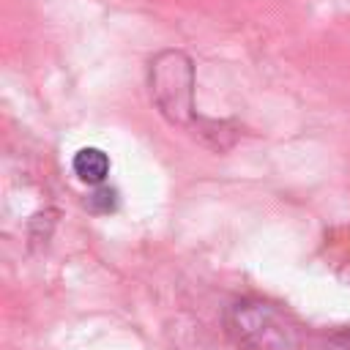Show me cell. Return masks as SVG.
Listing matches in <instances>:
<instances>
[{
    "label": "cell",
    "mask_w": 350,
    "mask_h": 350,
    "mask_svg": "<svg viewBox=\"0 0 350 350\" xmlns=\"http://www.w3.org/2000/svg\"><path fill=\"white\" fill-rule=\"evenodd\" d=\"M227 334L243 350H301V325L276 304L243 298L224 314Z\"/></svg>",
    "instance_id": "1"
},
{
    "label": "cell",
    "mask_w": 350,
    "mask_h": 350,
    "mask_svg": "<svg viewBox=\"0 0 350 350\" xmlns=\"http://www.w3.org/2000/svg\"><path fill=\"white\" fill-rule=\"evenodd\" d=\"M150 98L159 112L178 126L194 123V68L178 49H164L150 60Z\"/></svg>",
    "instance_id": "2"
},
{
    "label": "cell",
    "mask_w": 350,
    "mask_h": 350,
    "mask_svg": "<svg viewBox=\"0 0 350 350\" xmlns=\"http://www.w3.org/2000/svg\"><path fill=\"white\" fill-rule=\"evenodd\" d=\"M74 175L82 180V183H90V186H101L104 178L109 175V159L101 148H82L74 153Z\"/></svg>",
    "instance_id": "3"
},
{
    "label": "cell",
    "mask_w": 350,
    "mask_h": 350,
    "mask_svg": "<svg viewBox=\"0 0 350 350\" xmlns=\"http://www.w3.org/2000/svg\"><path fill=\"white\" fill-rule=\"evenodd\" d=\"M88 205H90L93 211H98V213H109V211H115V205H118V191L109 189V186H98V189L88 197Z\"/></svg>",
    "instance_id": "4"
}]
</instances>
